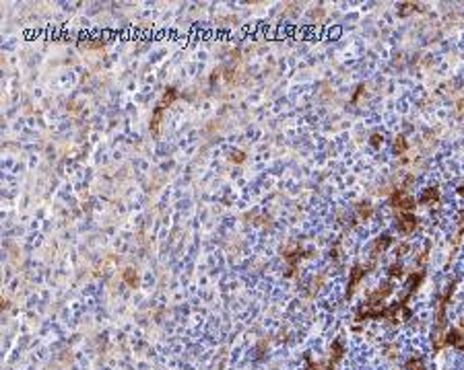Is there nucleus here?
<instances>
[{
    "instance_id": "obj_12",
    "label": "nucleus",
    "mask_w": 464,
    "mask_h": 370,
    "mask_svg": "<svg viewBox=\"0 0 464 370\" xmlns=\"http://www.w3.org/2000/svg\"><path fill=\"white\" fill-rule=\"evenodd\" d=\"M229 158H231V163H244V161H245V154H244L242 151H233Z\"/></svg>"
},
{
    "instance_id": "obj_10",
    "label": "nucleus",
    "mask_w": 464,
    "mask_h": 370,
    "mask_svg": "<svg viewBox=\"0 0 464 370\" xmlns=\"http://www.w3.org/2000/svg\"><path fill=\"white\" fill-rule=\"evenodd\" d=\"M359 216L361 218H369L371 216V212H373V208H371V204H359Z\"/></svg>"
},
{
    "instance_id": "obj_6",
    "label": "nucleus",
    "mask_w": 464,
    "mask_h": 370,
    "mask_svg": "<svg viewBox=\"0 0 464 370\" xmlns=\"http://www.w3.org/2000/svg\"><path fill=\"white\" fill-rule=\"evenodd\" d=\"M392 245V237L390 235H384V237H380L378 241H376V245H373V253H380V251H386V249Z\"/></svg>"
},
{
    "instance_id": "obj_9",
    "label": "nucleus",
    "mask_w": 464,
    "mask_h": 370,
    "mask_svg": "<svg viewBox=\"0 0 464 370\" xmlns=\"http://www.w3.org/2000/svg\"><path fill=\"white\" fill-rule=\"evenodd\" d=\"M124 280L128 282V286H132V288L138 284V278H136V274L132 272V269H126V272H124Z\"/></svg>"
},
{
    "instance_id": "obj_4",
    "label": "nucleus",
    "mask_w": 464,
    "mask_h": 370,
    "mask_svg": "<svg viewBox=\"0 0 464 370\" xmlns=\"http://www.w3.org/2000/svg\"><path fill=\"white\" fill-rule=\"evenodd\" d=\"M367 265H355L353 267V272H351V282H349V290H347V296L353 294V290L357 288V284L361 282V280L365 278V274H367Z\"/></svg>"
},
{
    "instance_id": "obj_2",
    "label": "nucleus",
    "mask_w": 464,
    "mask_h": 370,
    "mask_svg": "<svg viewBox=\"0 0 464 370\" xmlns=\"http://www.w3.org/2000/svg\"><path fill=\"white\" fill-rule=\"evenodd\" d=\"M390 204L394 208L402 210V212H411V210L415 208V199L407 192H404V189H396V192L392 194V197H390Z\"/></svg>"
},
{
    "instance_id": "obj_11",
    "label": "nucleus",
    "mask_w": 464,
    "mask_h": 370,
    "mask_svg": "<svg viewBox=\"0 0 464 370\" xmlns=\"http://www.w3.org/2000/svg\"><path fill=\"white\" fill-rule=\"evenodd\" d=\"M388 274H390L392 278H400V276H402V265H400V263H392V265L388 267Z\"/></svg>"
},
{
    "instance_id": "obj_3",
    "label": "nucleus",
    "mask_w": 464,
    "mask_h": 370,
    "mask_svg": "<svg viewBox=\"0 0 464 370\" xmlns=\"http://www.w3.org/2000/svg\"><path fill=\"white\" fill-rule=\"evenodd\" d=\"M396 226H398V231H400V233L409 235V233H413L415 228H417V218H415L411 212H404V214L398 216Z\"/></svg>"
},
{
    "instance_id": "obj_7",
    "label": "nucleus",
    "mask_w": 464,
    "mask_h": 370,
    "mask_svg": "<svg viewBox=\"0 0 464 370\" xmlns=\"http://www.w3.org/2000/svg\"><path fill=\"white\" fill-rule=\"evenodd\" d=\"M407 370H425V366H423V358L421 356H413L407 362Z\"/></svg>"
},
{
    "instance_id": "obj_14",
    "label": "nucleus",
    "mask_w": 464,
    "mask_h": 370,
    "mask_svg": "<svg viewBox=\"0 0 464 370\" xmlns=\"http://www.w3.org/2000/svg\"><path fill=\"white\" fill-rule=\"evenodd\" d=\"M413 6H415V4H411V2H409V4H402V11H400V15H407V13H411V11H413Z\"/></svg>"
},
{
    "instance_id": "obj_8",
    "label": "nucleus",
    "mask_w": 464,
    "mask_h": 370,
    "mask_svg": "<svg viewBox=\"0 0 464 370\" xmlns=\"http://www.w3.org/2000/svg\"><path fill=\"white\" fill-rule=\"evenodd\" d=\"M394 151H396L398 154L407 152V140H404V136H398V138H396V142H394Z\"/></svg>"
},
{
    "instance_id": "obj_1",
    "label": "nucleus",
    "mask_w": 464,
    "mask_h": 370,
    "mask_svg": "<svg viewBox=\"0 0 464 370\" xmlns=\"http://www.w3.org/2000/svg\"><path fill=\"white\" fill-rule=\"evenodd\" d=\"M177 99V91L173 87H170L167 91L163 93V97H161V101L157 103V107H155V111H153V117H151V132L157 136V132H159V122H161V113H163V109H167L170 107L173 101Z\"/></svg>"
},
{
    "instance_id": "obj_5",
    "label": "nucleus",
    "mask_w": 464,
    "mask_h": 370,
    "mask_svg": "<svg viewBox=\"0 0 464 370\" xmlns=\"http://www.w3.org/2000/svg\"><path fill=\"white\" fill-rule=\"evenodd\" d=\"M438 199H440V189H438V187H429V189H425V192H423V196H421L419 202H421V204H436Z\"/></svg>"
},
{
    "instance_id": "obj_13",
    "label": "nucleus",
    "mask_w": 464,
    "mask_h": 370,
    "mask_svg": "<svg viewBox=\"0 0 464 370\" xmlns=\"http://www.w3.org/2000/svg\"><path fill=\"white\" fill-rule=\"evenodd\" d=\"M371 144H373V146H380V144H382V136H380V134H371Z\"/></svg>"
}]
</instances>
